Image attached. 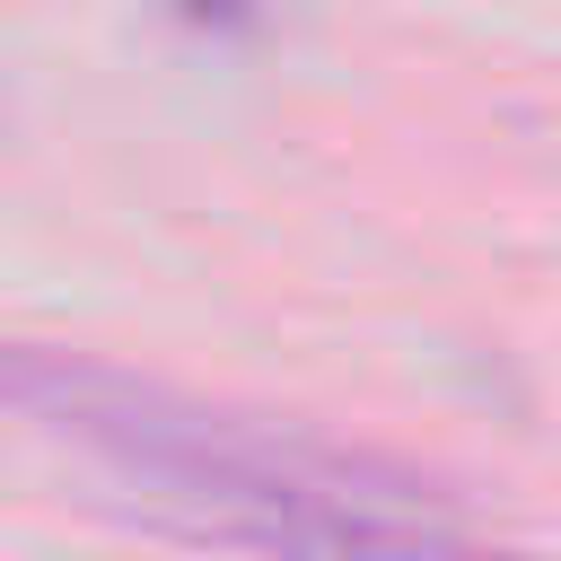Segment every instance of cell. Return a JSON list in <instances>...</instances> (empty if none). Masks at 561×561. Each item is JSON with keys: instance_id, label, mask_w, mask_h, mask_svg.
I'll list each match as a JSON object with an SVG mask.
<instances>
[{"instance_id": "1", "label": "cell", "mask_w": 561, "mask_h": 561, "mask_svg": "<svg viewBox=\"0 0 561 561\" xmlns=\"http://www.w3.org/2000/svg\"><path fill=\"white\" fill-rule=\"evenodd\" d=\"M140 517L193 543H228L254 561H535L508 543H473L447 517H394L307 491H219V482H131Z\"/></svg>"}, {"instance_id": "2", "label": "cell", "mask_w": 561, "mask_h": 561, "mask_svg": "<svg viewBox=\"0 0 561 561\" xmlns=\"http://www.w3.org/2000/svg\"><path fill=\"white\" fill-rule=\"evenodd\" d=\"M184 18H219V26H237V18H254V0H184Z\"/></svg>"}]
</instances>
